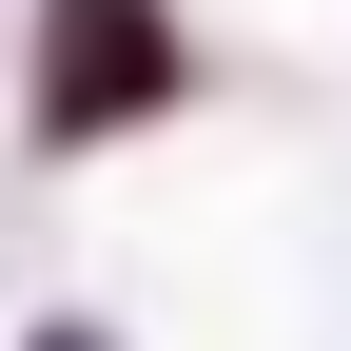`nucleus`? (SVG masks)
<instances>
[{"instance_id":"nucleus-1","label":"nucleus","mask_w":351,"mask_h":351,"mask_svg":"<svg viewBox=\"0 0 351 351\" xmlns=\"http://www.w3.org/2000/svg\"><path fill=\"white\" fill-rule=\"evenodd\" d=\"M176 98V39L156 0H59V59H39V137H98V117Z\"/></svg>"},{"instance_id":"nucleus-2","label":"nucleus","mask_w":351,"mask_h":351,"mask_svg":"<svg viewBox=\"0 0 351 351\" xmlns=\"http://www.w3.org/2000/svg\"><path fill=\"white\" fill-rule=\"evenodd\" d=\"M59 351H78V332H59Z\"/></svg>"}]
</instances>
